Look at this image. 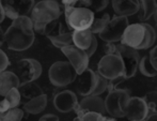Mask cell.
I'll return each mask as SVG.
<instances>
[{"mask_svg":"<svg viewBox=\"0 0 157 121\" xmlns=\"http://www.w3.org/2000/svg\"><path fill=\"white\" fill-rule=\"evenodd\" d=\"M61 14V6L54 0H42L35 3L29 16L34 32L42 36H49L56 28Z\"/></svg>","mask_w":157,"mask_h":121,"instance_id":"obj_1","label":"cell"},{"mask_svg":"<svg viewBox=\"0 0 157 121\" xmlns=\"http://www.w3.org/2000/svg\"><path fill=\"white\" fill-rule=\"evenodd\" d=\"M35 39L32 21L29 16H21L12 21L4 32V43L10 50L24 52L32 46Z\"/></svg>","mask_w":157,"mask_h":121,"instance_id":"obj_2","label":"cell"},{"mask_svg":"<svg viewBox=\"0 0 157 121\" xmlns=\"http://www.w3.org/2000/svg\"><path fill=\"white\" fill-rule=\"evenodd\" d=\"M156 34L154 28L147 23H136L128 25L120 43L136 50L147 49L154 45Z\"/></svg>","mask_w":157,"mask_h":121,"instance_id":"obj_3","label":"cell"},{"mask_svg":"<svg viewBox=\"0 0 157 121\" xmlns=\"http://www.w3.org/2000/svg\"><path fill=\"white\" fill-rule=\"evenodd\" d=\"M76 90L79 96H101L107 90L108 80L91 69H86L76 77Z\"/></svg>","mask_w":157,"mask_h":121,"instance_id":"obj_4","label":"cell"},{"mask_svg":"<svg viewBox=\"0 0 157 121\" xmlns=\"http://www.w3.org/2000/svg\"><path fill=\"white\" fill-rule=\"evenodd\" d=\"M64 16L70 30H86L91 27L94 21V12L85 6H65Z\"/></svg>","mask_w":157,"mask_h":121,"instance_id":"obj_5","label":"cell"},{"mask_svg":"<svg viewBox=\"0 0 157 121\" xmlns=\"http://www.w3.org/2000/svg\"><path fill=\"white\" fill-rule=\"evenodd\" d=\"M97 73L107 80H124V65L119 54H106L97 63Z\"/></svg>","mask_w":157,"mask_h":121,"instance_id":"obj_6","label":"cell"},{"mask_svg":"<svg viewBox=\"0 0 157 121\" xmlns=\"http://www.w3.org/2000/svg\"><path fill=\"white\" fill-rule=\"evenodd\" d=\"M48 77L52 86L62 88L74 83L77 73L68 61H57L50 65Z\"/></svg>","mask_w":157,"mask_h":121,"instance_id":"obj_7","label":"cell"},{"mask_svg":"<svg viewBox=\"0 0 157 121\" xmlns=\"http://www.w3.org/2000/svg\"><path fill=\"white\" fill-rule=\"evenodd\" d=\"M129 98V92L126 89L116 88V89L109 91L108 96L104 100L105 102V111L108 115L112 118H124V108L125 103Z\"/></svg>","mask_w":157,"mask_h":121,"instance_id":"obj_8","label":"cell"},{"mask_svg":"<svg viewBox=\"0 0 157 121\" xmlns=\"http://www.w3.org/2000/svg\"><path fill=\"white\" fill-rule=\"evenodd\" d=\"M129 25L128 18L125 16H116L110 18L104 30L98 34L99 39L106 43H118L121 41L126 27Z\"/></svg>","mask_w":157,"mask_h":121,"instance_id":"obj_9","label":"cell"},{"mask_svg":"<svg viewBox=\"0 0 157 121\" xmlns=\"http://www.w3.org/2000/svg\"><path fill=\"white\" fill-rule=\"evenodd\" d=\"M14 73L18 76L21 84L35 81L42 74V65L35 59H21L15 64Z\"/></svg>","mask_w":157,"mask_h":121,"instance_id":"obj_10","label":"cell"},{"mask_svg":"<svg viewBox=\"0 0 157 121\" xmlns=\"http://www.w3.org/2000/svg\"><path fill=\"white\" fill-rule=\"evenodd\" d=\"M117 49H118L119 56L122 59L123 65H124V80H129L132 76H135L137 70H138V64L140 61V56H139L138 50L134 49L132 47H128L123 44H117Z\"/></svg>","mask_w":157,"mask_h":121,"instance_id":"obj_11","label":"cell"},{"mask_svg":"<svg viewBox=\"0 0 157 121\" xmlns=\"http://www.w3.org/2000/svg\"><path fill=\"white\" fill-rule=\"evenodd\" d=\"M123 111L129 121H144L149 115L147 103L144 99L140 96H129L125 103Z\"/></svg>","mask_w":157,"mask_h":121,"instance_id":"obj_12","label":"cell"},{"mask_svg":"<svg viewBox=\"0 0 157 121\" xmlns=\"http://www.w3.org/2000/svg\"><path fill=\"white\" fill-rule=\"evenodd\" d=\"M34 4V0H3L2 2L4 15L12 21L21 16H29Z\"/></svg>","mask_w":157,"mask_h":121,"instance_id":"obj_13","label":"cell"},{"mask_svg":"<svg viewBox=\"0 0 157 121\" xmlns=\"http://www.w3.org/2000/svg\"><path fill=\"white\" fill-rule=\"evenodd\" d=\"M61 52L64 54V56L67 58L68 62L71 63L74 70L76 71L77 75L81 74L86 69L89 67L90 57L83 52L82 49L76 47L75 45L65 46L61 48Z\"/></svg>","mask_w":157,"mask_h":121,"instance_id":"obj_14","label":"cell"},{"mask_svg":"<svg viewBox=\"0 0 157 121\" xmlns=\"http://www.w3.org/2000/svg\"><path fill=\"white\" fill-rule=\"evenodd\" d=\"M73 44L82 49L89 57L93 56L97 49V39L89 29L74 30L73 31Z\"/></svg>","mask_w":157,"mask_h":121,"instance_id":"obj_15","label":"cell"},{"mask_svg":"<svg viewBox=\"0 0 157 121\" xmlns=\"http://www.w3.org/2000/svg\"><path fill=\"white\" fill-rule=\"evenodd\" d=\"M78 105V99L72 90H62L54 96V106L58 111L67 114L75 111Z\"/></svg>","mask_w":157,"mask_h":121,"instance_id":"obj_16","label":"cell"},{"mask_svg":"<svg viewBox=\"0 0 157 121\" xmlns=\"http://www.w3.org/2000/svg\"><path fill=\"white\" fill-rule=\"evenodd\" d=\"M112 9L116 16H132L138 13V0H111Z\"/></svg>","mask_w":157,"mask_h":121,"instance_id":"obj_17","label":"cell"},{"mask_svg":"<svg viewBox=\"0 0 157 121\" xmlns=\"http://www.w3.org/2000/svg\"><path fill=\"white\" fill-rule=\"evenodd\" d=\"M79 109V111H95L98 114L106 113L105 111V102L99 96H83L82 100L78 102V105L75 108Z\"/></svg>","mask_w":157,"mask_h":121,"instance_id":"obj_18","label":"cell"},{"mask_svg":"<svg viewBox=\"0 0 157 121\" xmlns=\"http://www.w3.org/2000/svg\"><path fill=\"white\" fill-rule=\"evenodd\" d=\"M57 29H58V32L47 36L50 42L52 43V45L60 48V49L62 47H65V46L74 45V44H73V30L64 31L62 29L61 24H59V23H58V25H57Z\"/></svg>","mask_w":157,"mask_h":121,"instance_id":"obj_19","label":"cell"},{"mask_svg":"<svg viewBox=\"0 0 157 121\" xmlns=\"http://www.w3.org/2000/svg\"><path fill=\"white\" fill-rule=\"evenodd\" d=\"M21 86L19 78L14 72L3 71L0 73V96H4L12 88H18Z\"/></svg>","mask_w":157,"mask_h":121,"instance_id":"obj_20","label":"cell"},{"mask_svg":"<svg viewBox=\"0 0 157 121\" xmlns=\"http://www.w3.org/2000/svg\"><path fill=\"white\" fill-rule=\"evenodd\" d=\"M48 99L45 93L41 94V96H36V98L32 99L30 101H27L24 104V111L30 114V115H37L44 111V109L47 106Z\"/></svg>","mask_w":157,"mask_h":121,"instance_id":"obj_21","label":"cell"},{"mask_svg":"<svg viewBox=\"0 0 157 121\" xmlns=\"http://www.w3.org/2000/svg\"><path fill=\"white\" fill-rule=\"evenodd\" d=\"M18 90H19V93H21V99L25 100L26 102L44 93L42 88L35 81H29V83L21 84V86L18 87Z\"/></svg>","mask_w":157,"mask_h":121,"instance_id":"obj_22","label":"cell"},{"mask_svg":"<svg viewBox=\"0 0 157 121\" xmlns=\"http://www.w3.org/2000/svg\"><path fill=\"white\" fill-rule=\"evenodd\" d=\"M139 1V11L138 18L142 23L151 18L156 12L157 2L156 0H138Z\"/></svg>","mask_w":157,"mask_h":121,"instance_id":"obj_23","label":"cell"},{"mask_svg":"<svg viewBox=\"0 0 157 121\" xmlns=\"http://www.w3.org/2000/svg\"><path fill=\"white\" fill-rule=\"evenodd\" d=\"M138 70L142 75L147 76V77H155V76H157L156 70L154 69L153 65L150 62L149 55L140 58V61H139L138 64Z\"/></svg>","mask_w":157,"mask_h":121,"instance_id":"obj_24","label":"cell"},{"mask_svg":"<svg viewBox=\"0 0 157 121\" xmlns=\"http://www.w3.org/2000/svg\"><path fill=\"white\" fill-rule=\"evenodd\" d=\"M81 6L88 8L92 12H101L109 4L110 0H80Z\"/></svg>","mask_w":157,"mask_h":121,"instance_id":"obj_25","label":"cell"},{"mask_svg":"<svg viewBox=\"0 0 157 121\" xmlns=\"http://www.w3.org/2000/svg\"><path fill=\"white\" fill-rule=\"evenodd\" d=\"M76 118L74 121H103L105 116L101 114L95 113V111H86L76 109Z\"/></svg>","mask_w":157,"mask_h":121,"instance_id":"obj_26","label":"cell"},{"mask_svg":"<svg viewBox=\"0 0 157 121\" xmlns=\"http://www.w3.org/2000/svg\"><path fill=\"white\" fill-rule=\"evenodd\" d=\"M25 116V111L23 109L15 107L6 111V113L0 114V121H21Z\"/></svg>","mask_w":157,"mask_h":121,"instance_id":"obj_27","label":"cell"},{"mask_svg":"<svg viewBox=\"0 0 157 121\" xmlns=\"http://www.w3.org/2000/svg\"><path fill=\"white\" fill-rule=\"evenodd\" d=\"M109 21H110V15L108 13H105L99 18H94L93 23H92L91 27L89 28V30L93 34H99L104 30V28L106 27V25H107Z\"/></svg>","mask_w":157,"mask_h":121,"instance_id":"obj_28","label":"cell"},{"mask_svg":"<svg viewBox=\"0 0 157 121\" xmlns=\"http://www.w3.org/2000/svg\"><path fill=\"white\" fill-rule=\"evenodd\" d=\"M3 99L9 104L10 109L18 107V105L21 104V93H19L18 88H12V89L3 96Z\"/></svg>","mask_w":157,"mask_h":121,"instance_id":"obj_29","label":"cell"},{"mask_svg":"<svg viewBox=\"0 0 157 121\" xmlns=\"http://www.w3.org/2000/svg\"><path fill=\"white\" fill-rule=\"evenodd\" d=\"M144 101L147 105L149 114L157 113V91L147 92L144 96Z\"/></svg>","mask_w":157,"mask_h":121,"instance_id":"obj_30","label":"cell"},{"mask_svg":"<svg viewBox=\"0 0 157 121\" xmlns=\"http://www.w3.org/2000/svg\"><path fill=\"white\" fill-rule=\"evenodd\" d=\"M9 64H10L9 57L6 56V53L0 48V73L3 72V71H6V70L8 69Z\"/></svg>","mask_w":157,"mask_h":121,"instance_id":"obj_31","label":"cell"},{"mask_svg":"<svg viewBox=\"0 0 157 121\" xmlns=\"http://www.w3.org/2000/svg\"><path fill=\"white\" fill-rule=\"evenodd\" d=\"M149 59H150L151 64L153 65V68L157 72V45L154 46L151 49V52L149 53Z\"/></svg>","mask_w":157,"mask_h":121,"instance_id":"obj_32","label":"cell"},{"mask_svg":"<svg viewBox=\"0 0 157 121\" xmlns=\"http://www.w3.org/2000/svg\"><path fill=\"white\" fill-rule=\"evenodd\" d=\"M105 53H106V54H118L117 44L116 43H106Z\"/></svg>","mask_w":157,"mask_h":121,"instance_id":"obj_33","label":"cell"},{"mask_svg":"<svg viewBox=\"0 0 157 121\" xmlns=\"http://www.w3.org/2000/svg\"><path fill=\"white\" fill-rule=\"evenodd\" d=\"M39 121H59V117L54 114H46V115L42 116Z\"/></svg>","mask_w":157,"mask_h":121,"instance_id":"obj_34","label":"cell"},{"mask_svg":"<svg viewBox=\"0 0 157 121\" xmlns=\"http://www.w3.org/2000/svg\"><path fill=\"white\" fill-rule=\"evenodd\" d=\"M80 0H61L62 2V6H75L77 2H79Z\"/></svg>","mask_w":157,"mask_h":121,"instance_id":"obj_35","label":"cell"},{"mask_svg":"<svg viewBox=\"0 0 157 121\" xmlns=\"http://www.w3.org/2000/svg\"><path fill=\"white\" fill-rule=\"evenodd\" d=\"M144 121H157V113L149 114L147 117L144 119Z\"/></svg>","mask_w":157,"mask_h":121,"instance_id":"obj_36","label":"cell"},{"mask_svg":"<svg viewBox=\"0 0 157 121\" xmlns=\"http://www.w3.org/2000/svg\"><path fill=\"white\" fill-rule=\"evenodd\" d=\"M4 17H6V15H4L3 6H2V1L0 0V24H1L2 21H4Z\"/></svg>","mask_w":157,"mask_h":121,"instance_id":"obj_37","label":"cell"},{"mask_svg":"<svg viewBox=\"0 0 157 121\" xmlns=\"http://www.w3.org/2000/svg\"><path fill=\"white\" fill-rule=\"evenodd\" d=\"M3 44H4V32L2 30V28L0 27V48H1V46Z\"/></svg>","mask_w":157,"mask_h":121,"instance_id":"obj_38","label":"cell"},{"mask_svg":"<svg viewBox=\"0 0 157 121\" xmlns=\"http://www.w3.org/2000/svg\"><path fill=\"white\" fill-rule=\"evenodd\" d=\"M103 121H117V119H116V118H108V117H105Z\"/></svg>","mask_w":157,"mask_h":121,"instance_id":"obj_39","label":"cell"},{"mask_svg":"<svg viewBox=\"0 0 157 121\" xmlns=\"http://www.w3.org/2000/svg\"><path fill=\"white\" fill-rule=\"evenodd\" d=\"M153 28H154V31H155V34H156V39H157V23H156L155 27H153Z\"/></svg>","mask_w":157,"mask_h":121,"instance_id":"obj_40","label":"cell"},{"mask_svg":"<svg viewBox=\"0 0 157 121\" xmlns=\"http://www.w3.org/2000/svg\"><path fill=\"white\" fill-rule=\"evenodd\" d=\"M54 1H56L57 3H59L60 6H62V2H61V0H54Z\"/></svg>","mask_w":157,"mask_h":121,"instance_id":"obj_41","label":"cell"},{"mask_svg":"<svg viewBox=\"0 0 157 121\" xmlns=\"http://www.w3.org/2000/svg\"><path fill=\"white\" fill-rule=\"evenodd\" d=\"M155 15H156V19H157V8H156V12H155Z\"/></svg>","mask_w":157,"mask_h":121,"instance_id":"obj_42","label":"cell"},{"mask_svg":"<svg viewBox=\"0 0 157 121\" xmlns=\"http://www.w3.org/2000/svg\"></svg>","mask_w":157,"mask_h":121,"instance_id":"obj_43","label":"cell"}]
</instances>
